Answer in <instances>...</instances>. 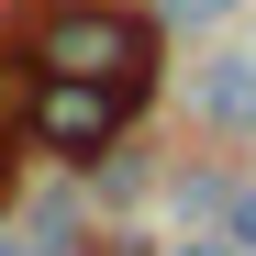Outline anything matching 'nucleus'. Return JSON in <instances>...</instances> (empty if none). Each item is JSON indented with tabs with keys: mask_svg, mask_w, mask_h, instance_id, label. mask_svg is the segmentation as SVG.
I'll return each instance as SVG.
<instances>
[{
	"mask_svg": "<svg viewBox=\"0 0 256 256\" xmlns=\"http://www.w3.org/2000/svg\"><path fill=\"white\" fill-rule=\"evenodd\" d=\"M22 156H34L22 134H0V200H12V190H22Z\"/></svg>",
	"mask_w": 256,
	"mask_h": 256,
	"instance_id": "8",
	"label": "nucleus"
},
{
	"mask_svg": "<svg viewBox=\"0 0 256 256\" xmlns=\"http://www.w3.org/2000/svg\"><path fill=\"white\" fill-rule=\"evenodd\" d=\"M234 12H245V0H156L167 34H212V22H234Z\"/></svg>",
	"mask_w": 256,
	"mask_h": 256,
	"instance_id": "6",
	"label": "nucleus"
},
{
	"mask_svg": "<svg viewBox=\"0 0 256 256\" xmlns=\"http://www.w3.org/2000/svg\"><path fill=\"white\" fill-rule=\"evenodd\" d=\"M190 112L212 145H256V56L212 45V67H190Z\"/></svg>",
	"mask_w": 256,
	"mask_h": 256,
	"instance_id": "3",
	"label": "nucleus"
},
{
	"mask_svg": "<svg viewBox=\"0 0 256 256\" xmlns=\"http://www.w3.org/2000/svg\"><path fill=\"white\" fill-rule=\"evenodd\" d=\"M22 45L45 78H112V90H145L167 78V22L156 0H12Z\"/></svg>",
	"mask_w": 256,
	"mask_h": 256,
	"instance_id": "1",
	"label": "nucleus"
},
{
	"mask_svg": "<svg viewBox=\"0 0 256 256\" xmlns=\"http://www.w3.org/2000/svg\"><path fill=\"white\" fill-rule=\"evenodd\" d=\"M145 122V90H112V78H34V122L22 145L67 167V178H90L100 156H122V134Z\"/></svg>",
	"mask_w": 256,
	"mask_h": 256,
	"instance_id": "2",
	"label": "nucleus"
},
{
	"mask_svg": "<svg viewBox=\"0 0 256 256\" xmlns=\"http://www.w3.org/2000/svg\"><path fill=\"white\" fill-rule=\"evenodd\" d=\"M167 256H234L223 234H178V245H167Z\"/></svg>",
	"mask_w": 256,
	"mask_h": 256,
	"instance_id": "9",
	"label": "nucleus"
},
{
	"mask_svg": "<svg viewBox=\"0 0 256 256\" xmlns=\"http://www.w3.org/2000/svg\"><path fill=\"white\" fill-rule=\"evenodd\" d=\"M234 190H245L234 167H178V190H167V200H178V223H190V234H223V212H234Z\"/></svg>",
	"mask_w": 256,
	"mask_h": 256,
	"instance_id": "4",
	"label": "nucleus"
},
{
	"mask_svg": "<svg viewBox=\"0 0 256 256\" xmlns=\"http://www.w3.org/2000/svg\"><path fill=\"white\" fill-rule=\"evenodd\" d=\"M223 245H234V256H256V178H245V190H234V212H223Z\"/></svg>",
	"mask_w": 256,
	"mask_h": 256,
	"instance_id": "7",
	"label": "nucleus"
},
{
	"mask_svg": "<svg viewBox=\"0 0 256 256\" xmlns=\"http://www.w3.org/2000/svg\"><path fill=\"white\" fill-rule=\"evenodd\" d=\"M0 256H34V245H22V234H12V223H0Z\"/></svg>",
	"mask_w": 256,
	"mask_h": 256,
	"instance_id": "10",
	"label": "nucleus"
},
{
	"mask_svg": "<svg viewBox=\"0 0 256 256\" xmlns=\"http://www.w3.org/2000/svg\"><path fill=\"white\" fill-rule=\"evenodd\" d=\"M90 200H100V212H134V200H145V167H134V156H100V167H90Z\"/></svg>",
	"mask_w": 256,
	"mask_h": 256,
	"instance_id": "5",
	"label": "nucleus"
}]
</instances>
